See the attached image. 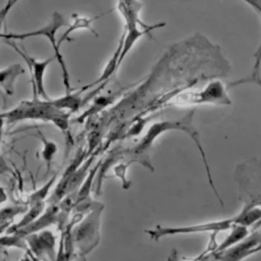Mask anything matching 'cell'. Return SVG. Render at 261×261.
<instances>
[{
    "mask_svg": "<svg viewBox=\"0 0 261 261\" xmlns=\"http://www.w3.org/2000/svg\"><path fill=\"white\" fill-rule=\"evenodd\" d=\"M195 109H191L190 111H188L185 115H182L180 118L174 119V120H163V121H159V122H155L153 123L149 129L147 130L146 135L144 136V138L141 140V142L135 146V148L127 150V152L129 153L128 156H130V159L128 160V164H130L132 162L136 161L139 162L140 164L146 166L147 168H149L151 171L154 170L151 161L149 159L148 156V152L150 150V148L153 146L154 142L156 141V139L158 137H160L162 134H164L165 132L168 130H178V132H182L186 135H188L191 140L194 142V144L196 145L201 159L203 161L206 173H207V178H208V182L210 185V187L212 188V190L214 191L217 199L219 200V202L221 203V205L223 206V203L219 197V194L215 188L214 181H213V177L211 174V169L207 160V156L201 141V137H200V133L198 130V128L196 127L195 123H194V116H195Z\"/></svg>",
    "mask_w": 261,
    "mask_h": 261,
    "instance_id": "6da1fadb",
    "label": "cell"
},
{
    "mask_svg": "<svg viewBox=\"0 0 261 261\" xmlns=\"http://www.w3.org/2000/svg\"><path fill=\"white\" fill-rule=\"evenodd\" d=\"M261 219V203L259 202H247L243 209L234 216L223 219L216 220L196 225L190 226H179V227H165L157 225L154 229L146 230L147 233L153 240H159L166 236H175V234H187L203 231H212L218 232L226 229H231L237 225H243L246 227L254 226Z\"/></svg>",
    "mask_w": 261,
    "mask_h": 261,
    "instance_id": "7a4b0ae2",
    "label": "cell"
},
{
    "mask_svg": "<svg viewBox=\"0 0 261 261\" xmlns=\"http://www.w3.org/2000/svg\"><path fill=\"white\" fill-rule=\"evenodd\" d=\"M50 100H24L16 107L8 111L1 112L0 117L3 118L5 122H15L24 119L43 120L53 123L60 130L66 133L69 127L70 112L56 108Z\"/></svg>",
    "mask_w": 261,
    "mask_h": 261,
    "instance_id": "3957f363",
    "label": "cell"
},
{
    "mask_svg": "<svg viewBox=\"0 0 261 261\" xmlns=\"http://www.w3.org/2000/svg\"><path fill=\"white\" fill-rule=\"evenodd\" d=\"M69 24L68 19L61 13L55 11L52 14L51 20L44 25L43 28L32 31V32H25V33H0V39L1 40H10V41H23L28 38H33V37H45L49 40L51 46L53 47L54 50V57L56 61L59 63L61 67V72H62V81L63 85L65 88V94H70L72 91V88L70 86V79H69V73L67 70L66 63L63 59V55L60 52V49L58 48L57 41H56V33L59 29L61 28H67Z\"/></svg>",
    "mask_w": 261,
    "mask_h": 261,
    "instance_id": "277c9868",
    "label": "cell"
},
{
    "mask_svg": "<svg viewBox=\"0 0 261 261\" xmlns=\"http://www.w3.org/2000/svg\"><path fill=\"white\" fill-rule=\"evenodd\" d=\"M142 7H143V3L138 1H119L117 3V10L120 12V14L122 15L125 21V30H126V32H124L123 47H122L121 55L119 58V65L123 61L124 57L128 54L133 46L141 37L145 35L151 36V33L154 30L163 28L165 25V22H159L156 24L149 25L148 28L140 29L139 25L140 27L147 25L146 23L140 20L139 13Z\"/></svg>",
    "mask_w": 261,
    "mask_h": 261,
    "instance_id": "5b68a950",
    "label": "cell"
},
{
    "mask_svg": "<svg viewBox=\"0 0 261 261\" xmlns=\"http://www.w3.org/2000/svg\"><path fill=\"white\" fill-rule=\"evenodd\" d=\"M102 209L103 205L101 203L94 202L90 211L82 220H76L82 216L80 213H76L72 219L73 221L69 224L72 243L84 253L91 251L98 242Z\"/></svg>",
    "mask_w": 261,
    "mask_h": 261,
    "instance_id": "8992f818",
    "label": "cell"
},
{
    "mask_svg": "<svg viewBox=\"0 0 261 261\" xmlns=\"http://www.w3.org/2000/svg\"><path fill=\"white\" fill-rule=\"evenodd\" d=\"M230 105L231 101L227 94V88L218 79L209 81L201 90H186L173 96L166 105Z\"/></svg>",
    "mask_w": 261,
    "mask_h": 261,
    "instance_id": "52a82bcc",
    "label": "cell"
},
{
    "mask_svg": "<svg viewBox=\"0 0 261 261\" xmlns=\"http://www.w3.org/2000/svg\"><path fill=\"white\" fill-rule=\"evenodd\" d=\"M2 41L4 43H6L7 45H9L16 53H18L20 55V57L23 59V61L25 62V64L28 65V67L30 68L31 76H32V84H33V93H34L33 99H39V98H37V95H38L39 97L42 98V100H46V101L50 100L51 98L48 96V94L46 93V90H45L44 75H45V71H46L48 65L55 59L54 55L45 60L39 61V60L35 59L34 57L30 56L29 54H27L24 51H21L18 48V46L14 43V41H10V40H2Z\"/></svg>",
    "mask_w": 261,
    "mask_h": 261,
    "instance_id": "ba28073f",
    "label": "cell"
},
{
    "mask_svg": "<svg viewBox=\"0 0 261 261\" xmlns=\"http://www.w3.org/2000/svg\"><path fill=\"white\" fill-rule=\"evenodd\" d=\"M24 238L27 239V243L29 244L30 248L36 255L42 256L46 254L50 257L53 256L55 238L50 230H42L29 234Z\"/></svg>",
    "mask_w": 261,
    "mask_h": 261,
    "instance_id": "9c48e42d",
    "label": "cell"
},
{
    "mask_svg": "<svg viewBox=\"0 0 261 261\" xmlns=\"http://www.w3.org/2000/svg\"><path fill=\"white\" fill-rule=\"evenodd\" d=\"M59 212H60L59 204H49V207L41 214V216L39 218H37L33 223L29 224L28 226L16 231L15 233H17L23 238L29 234L36 233V232L42 230L43 228L49 226L50 224L57 222Z\"/></svg>",
    "mask_w": 261,
    "mask_h": 261,
    "instance_id": "30bf717a",
    "label": "cell"
},
{
    "mask_svg": "<svg viewBox=\"0 0 261 261\" xmlns=\"http://www.w3.org/2000/svg\"><path fill=\"white\" fill-rule=\"evenodd\" d=\"M107 13H108V12L103 13V14H100V15H97V16H95V17H91V18H90V17H87V16H81V15H79V14H76V13H73V14L71 15V16H72V19H73L72 22L68 24V27H67L66 30L64 31L63 35L60 37L59 41H57L58 48L60 49V45H61L64 41H69L68 36H69L71 33L75 32L76 30L87 29V30H89L92 34H95V35L97 36V33H96L95 30L92 28V22H94L96 19L100 18L101 16H103V15H105V14H107Z\"/></svg>",
    "mask_w": 261,
    "mask_h": 261,
    "instance_id": "8fae6325",
    "label": "cell"
},
{
    "mask_svg": "<svg viewBox=\"0 0 261 261\" xmlns=\"http://www.w3.org/2000/svg\"><path fill=\"white\" fill-rule=\"evenodd\" d=\"M24 73V69L18 63L11 64L6 68L0 69V88L8 95L14 94V84L16 79Z\"/></svg>",
    "mask_w": 261,
    "mask_h": 261,
    "instance_id": "7c38bea8",
    "label": "cell"
},
{
    "mask_svg": "<svg viewBox=\"0 0 261 261\" xmlns=\"http://www.w3.org/2000/svg\"><path fill=\"white\" fill-rule=\"evenodd\" d=\"M81 91L70 94H65L63 97L51 99L50 102L58 109L67 112H76L83 106L84 98L81 96Z\"/></svg>",
    "mask_w": 261,
    "mask_h": 261,
    "instance_id": "4fadbf2b",
    "label": "cell"
},
{
    "mask_svg": "<svg viewBox=\"0 0 261 261\" xmlns=\"http://www.w3.org/2000/svg\"><path fill=\"white\" fill-rule=\"evenodd\" d=\"M122 90L124 89H121L120 91L116 92V93H113L109 96H101V97H98V98H95L93 104L91 105V107L84 112L83 115H81L79 118H76L75 121H79V122H84V120L89 117V116H92L96 113H98L99 111H101L102 109H104L106 106L112 104L119 96L120 94L122 93Z\"/></svg>",
    "mask_w": 261,
    "mask_h": 261,
    "instance_id": "5bb4252c",
    "label": "cell"
},
{
    "mask_svg": "<svg viewBox=\"0 0 261 261\" xmlns=\"http://www.w3.org/2000/svg\"><path fill=\"white\" fill-rule=\"evenodd\" d=\"M31 208L29 209V211L23 215V217L14 225H12L10 227V229H8L9 233H15L16 231L20 230L21 228L28 226L29 224L33 223L37 218H39L41 216V214L44 212L45 209V203L41 202V203H37L34 205H30Z\"/></svg>",
    "mask_w": 261,
    "mask_h": 261,
    "instance_id": "9a60e30c",
    "label": "cell"
},
{
    "mask_svg": "<svg viewBox=\"0 0 261 261\" xmlns=\"http://www.w3.org/2000/svg\"><path fill=\"white\" fill-rule=\"evenodd\" d=\"M38 136H39L41 142L43 143L42 157H43L44 161L46 162V170H47V172H49L52 160L57 152V145L54 142L47 140L40 130H38Z\"/></svg>",
    "mask_w": 261,
    "mask_h": 261,
    "instance_id": "2e32d148",
    "label": "cell"
},
{
    "mask_svg": "<svg viewBox=\"0 0 261 261\" xmlns=\"http://www.w3.org/2000/svg\"><path fill=\"white\" fill-rule=\"evenodd\" d=\"M245 84H254L261 88V63L254 62L252 72L249 76L240 79L238 81H233L232 83H230L228 85V87H237V86L245 85Z\"/></svg>",
    "mask_w": 261,
    "mask_h": 261,
    "instance_id": "e0dca14e",
    "label": "cell"
},
{
    "mask_svg": "<svg viewBox=\"0 0 261 261\" xmlns=\"http://www.w3.org/2000/svg\"><path fill=\"white\" fill-rule=\"evenodd\" d=\"M56 179V175H54L52 178H50V180L44 185L41 189H39L38 191L34 192L28 199V202L30 203V205H34V204H37V203H41V202H44L45 198L47 197L48 195V192L50 191V188L52 187V185L54 184Z\"/></svg>",
    "mask_w": 261,
    "mask_h": 261,
    "instance_id": "ac0fdd59",
    "label": "cell"
},
{
    "mask_svg": "<svg viewBox=\"0 0 261 261\" xmlns=\"http://www.w3.org/2000/svg\"><path fill=\"white\" fill-rule=\"evenodd\" d=\"M128 163L127 162H123V163H119L117 164L115 167H114V172H115V175L117 177H119L121 180H122V187L123 189H128V181L126 179V176H125V173H126V169L128 167Z\"/></svg>",
    "mask_w": 261,
    "mask_h": 261,
    "instance_id": "d6986e66",
    "label": "cell"
},
{
    "mask_svg": "<svg viewBox=\"0 0 261 261\" xmlns=\"http://www.w3.org/2000/svg\"><path fill=\"white\" fill-rule=\"evenodd\" d=\"M16 3V1H8L5 6L0 10V27H1V23L3 22V20L5 19L7 13L9 12V10L13 7V5Z\"/></svg>",
    "mask_w": 261,
    "mask_h": 261,
    "instance_id": "ffe728a7",
    "label": "cell"
},
{
    "mask_svg": "<svg viewBox=\"0 0 261 261\" xmlns=\"http://www.w3.org/2000/svg\"><path fill=\"white\" fill-rule=\"evenodd\" d=\"M10 168L7 165V162L5 161V159L0 155V174H4L6 172H9Z\"/></svg>",
    "mask_w": 261,
    "mask_h": 261,
    "instance_id": "44dd1931",
    "label": "cell"
},
{
    "mask_svg": "<svg viewBox=\"0 0 261 261\" xmlns=\"http://www.w3.org/2000/svg\"><path fill=\"white\" fill-rule=\"evenodd\" d=\"M259 251H261V240H260V243L256 246V248L252 251V254H253V253H256V252H259Z\"/></svg>",
    "mask_w": 261,
    "mask_h": 261,
    "instance_id": "7402d4cb",
    "label": "cell"
},
{
    "mask_svg": "<svg viewBox=\"0 0 261 261\" xmlns=\"http://www.w3.org/2000/svg\"><path fill=\"white\" fill-rule=\"evenodd\" d=\"M21 261H30V259H29L28 257H24V258H23Z\"/></svg>",
    "mask_w": 261,
    "mask_h": 261,
    "instance_id": "603a6c76",
    "label": "cell"
}]
</instances>
